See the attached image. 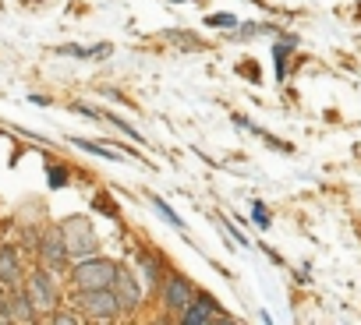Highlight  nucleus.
I'll list each match as a JSON object with an SVG mask.
<instances>
[{
  "label": "nucleus",
  "mask_w": 361,
  "mask_h": 325,
  "mask_svg": "<svg viewBox=\"0 0 361 325\" xmlns=\"http://www.w3.org/2000/svg\"><path fill=\"white\" fill-rule=\"evenodd\" d=\"M61 237H64V248H68V258L82 262V258H92L96 248H99V237L92 230V223L85 216H71L61 223Z\"/></svg>",
  "instance_id": "f257e3e1"
},
{
  "label": "nucleus",
  "mask_w": 361,
  "mask_h": 325,
  "mask_svg": "<svg viewBox=\"0 0 361 325\" xmlns=\"http://www.w3.org/2000/svg\"><path fill=\"white\" fill-rule=\"evenodd\" d=\"M114 276H117V262L82 258L71 272V283H75V290H106V286H114Z\"/></svg>",
  "instance_id": "f03ea898"
},
{
  "label": "nucleus",
  "mask_w": 361,
  "mask_h": 325,
  "mask_svg": "<svg viewBox=\"0 0 361 325\" xmlns=\"http://www.w3.org/2000/svg\"><path fill=\"white\" fill-rule=\"evenodd\" d=\"M78 307L89 318H96V321H110V318L121 314V300H117L114 286H106V290H78Z\"/></svg>",
  "instance_id": "7ed1b4c3"
},
{
  "label": "nucleus",
  "mask_w": 361,
  "mask_h": 325,
  "mask_svg": "<svg viewBox=\"0 0 361 325\" xmlns=\"http://www.w3.org/2000/svg\"><path fill=\"white\" fill-rule=\"evenodd\" d=\"M29 300H32V307H36V314H54L57 311V286H54V279L47 276V272H36L32 279H29Z\"/></svg>",
  "instance_id": "20e7f679"
},
{
  "label": "nucleus",
  "mask_w": 361,
  "mask_h": 325,
  "mask_svg": "<svg viewBox=\"0 0 361 325\" xmlns=\"http://www.w3.org/2000/svg\"><path fill=\"white\" fill-rule=\"evenodd\" d=\"M39 258H43V265H47L50 272H57V269L68 265V248H64L61 227H50V230L43 234V241H39Z\"/></svg>",
  "instance_id": "39448f33"
},
{
  "label": "nucleus",
  "mask_w": 361,
  "mask_h": 325,
  "mask_svg": "<svg viewBox=\"0 0 361 325\" xmlns=\"http://www.w3.org/2000/svg\"><path fill=\"white\" fill-rule=\"evenodd\" d=\"M114 293H117V300H121V311H135V307H138V300H142V286H138V276H135L128 265H117Z\"/></svg>",
  "instance_id": "423d86ee"
},
{
  "label": "nucleus",
  "mask_w": 361,
  "mask_h": 325,
  "mask_svg": "<svg viewBox=\"0 0 361 325\" xmlns=\"http://www.w3.org/2000/svg\"><path fill=\"white\" fill-rule=\"evenodd\" d=\"M188 325H213V321H227V314H220L216 300L213 297H192V304L180 311Z\"/></svg>",
  "instance_id": "0eeeda50"
},
{
  "label": "nucleus",
  "mask_w": 361,
  "mask_h": 325,
  "mask_svg": "<svg viewBox=\"0 0 361 325\" xmlns=\"http://www.w3.org/2000/svg\"><path fill=\"white\" fill-rule=\"evenodd\" d=\"M192 283L188 279H180V276H173V279H166L163 283V304L170 307V311H185L188 304H192Z\"/></svg>",
  "instance_id": "6e6552de"
},
{
  "label": "nucleus",
  "mask_w": 361,
  "mask_h": 325,
  "mask_svg": "<svg viewBox=\"0 0 361 325\" xmlns=\"http://www.w3.org/2000/svg\"><path fill=\"white\" fill-rule=\"evenodd\" d=\"M0 321H36V307L29 293H15L11 300L0 304Z\"/></svg>",
  "instance_id": "1a4fd4ad"
},
{
  "label": "nucleus",
  "mask_w": 361,
  "mask_h": 325,
  "mask_svg": "<svg viewBox=\"0 0 361 325\" xmlns=\"http://www.w3.org/2000/svg\"><path fill=\"white\" fill-rule=\"evenodd\" d=\"M0 283H22V265H18V255L11 248H0Z\"/></svg>",
  "instance_id": "9d476101"
},
{
  "label": "nucleus",
  "mask_w": 361,
  "mask_h": 325,
  "mask_svg": "<svg viewBox=\"0 0 361 325\" xmlns=\"http://www.w3.org/2000/svg\"><path fill=\"white\" fill-rule=\"evenodd\" d=\"M152 205H156V209H159V212H163V216H166V219H170V223H173V227H177V230H180V219H177V216H173V212H170V209H166V205H163V202H159V198H156V202H152Z\"/></svg>",
  "instance_id": "9b49d317"
},
{
  "label": "nucleus",
  "mask_w": 361,
  "mask_h": 325,
  "mask_svg": "<svg viewBox=\"0 0 361 325\" xmlns=\"http://www.w3.org/2000/svg\"><path fill=\"white\" fill-rule=\"evenodd\" d=\"M209 25H234V15H213Z\"/></svg>",
  "instance_id": "f8f14e48"
},
{
  "label": "nucleus",
  "mask_w": 361,
  "mask_h": 325,
  "mask_svg": "<svg viewBox=\"0 0 361 325\" xmlns=\"http://www.w3.org/2000/svg\"><path fill=\"white\" fill-rule=\"evenodd\" d=\"M252 216H255V223H259V227H266V223H269V216H266V209H262V205H255V209H252Z\"/></svg>",
  "instance_id": "ddd939ff"
},
{
  "label": "nucleus",
  "mask_w": 361,
  "mask_h": 325,
  "mask_svg": "<svg viewBox=\"0 0 361 325\" xmlns=\"http://www.w3.org/2000/svg\"><path fill=\"white\" fill-rule=\"evenodd\" d=\"M54 321H64V325H71V321H78L75 314H54Z\"/></svg>",
  "instance_id": "4468645a"
}]
</instances>
